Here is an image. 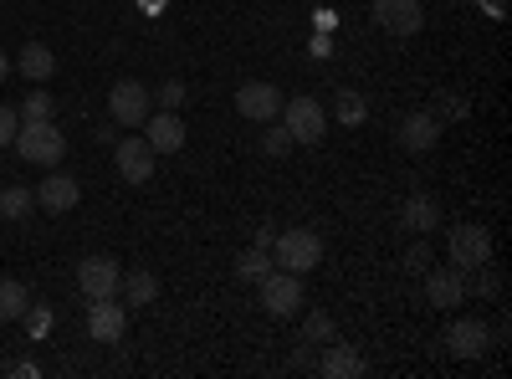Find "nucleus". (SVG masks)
Listing matches in <instances>:
<instances>
[{
  "instance_id": "f257e3e1",
  "label": "nucleus",
  "mask_w": 512,
  "mask_h": 379,
  "mask_svg": "<svg viewBox=\"0 0 512 379\" xmlns=\"http://www.w3.org/2000/svg\"><path fill=\"white\" fill-rule=\"evenodd\" d=\"M11 149H16L26 164H47V170H57L62 154H67V139H62V129H57L52 118H41V123H21L16 139H11Z\"/></svg>"
},
{
  "instance_id": "f03ea898",
  "label": "nucleus",
  "mask_w": 512,
  "mask_h": 379,
  "mask_svg": "<svg viewBox=\"0 0 512 379\" xmlns=\"http://www.w3.org/2000/svg\"><path fill=\"white\" fill-rule=\"evenodd\" d=\"M323 262V241H318V231H308V226H292V231H282V236H272V267H282V272H313Z\"/></svg>"
},
{
  "instance_id": "7ed1b4c3",
  "label": "nucleus",
  "mask_w": 512,
  "mask_h": 379,
  "mask_svg": "<svg viewBox=\"0 0 512 379\" xmlns=\"http://www.w3.org/2000/svg\"><path fill=\"white\" fill-rule=\"evenodd\" d=\"M446 251H451V267L477 272V267H487V262H492V231H487V226H477V221H461V226H451Z\"/></svg>"
},
{
  "instance_id": "20e7f679",
  "label": "nucleus",
  "mask_w": 512,
  "mask_h": 379,
  "mask_svg": "<svg viewBox=\"0 0 512 379\" xmlns=\"http://www.w3.org/2000/svg\"><path fill=\"white\" fill-rule=\"evenodd\" d=\"M282 129L292 134V144H323L328 113L318 98H282Z\"/></svg>"
},
{
  "instance_id": "39448f33",
  "label": "nucleus",
  "mask_w": 512,
  "mask_h": 379,
  "mask_svg": "<svg viewBox=\"0 0 512 379\" xmlns=\"http://www.w3.org/2000/svg\"><path fill=\"white\" fill-rule=\"evenodd\" d=\"M108 113H113V123H123V129H139V123L154 113V98H149L144 82L123 77V82H113V93H108Z\"/></svg>"
},
{
  "instance_id": "423d86ee",
  "label": "nucleus",
  "mask_w": 512,
  "mask_h": 379,
  "mask_svg": "<svg viewBox=\"0 0 512 379\" xmlns=\"http://www.w3.org/2000/svg\"><path fill=\"white\" fill-rule=\"evenodd\" d=\"M256 287H262V308H267L272 318H292L297 308H303V282H297V272H277V267H272Z\"/></svg>"
},
{
  "instance_id": "0eeeda50",
  "label": "nucleus",
  "mask_w": 512,
  "mask_h": 379,
  "mask_svg": "<svg viewBox=\"0 0 512 379\" xmlns=\"http://www.w3.org/2000/svg\"><path fill=\"white\" fill-rule=\"evenodd\" d=\"M374 26L390 36H415L425 26V6L420 0H374Z\"/></svg>"
},
{
  "instance_id": "6e6552de",
  "label": "nucleus",
  "mask_w": 512,
  "mask_h": 379,
  "mask_svg": "<svg viewBox=\"0 0 512 379\" xmlns=\"http://www.w3.org/2000/svg\"><path fill=\"white\" fill-rule=\"evenodd\" d=\"M118 282H123V272H118L113 257H82V267H77V287H82V298H88V303L113 298Z\"/></svg>"
},
{
  "instance_id": "1a4fd4ad",
  "label": "nucleus",
  "mask_w": 512,
  "mask_h": 379,
  "mask_svg": "<svg viewBox=\"0 0 512 379\" xmlns=\"http://www.w3.org/2000/svg\"><path fill=\"white\" fill-rule=\"evenodd\" d=\"M113 164H118V175L128 185H149L154 180V149H149V139H118L113 144Z\"/></svg>"
},
{
  "instance_id": "9d476101",
  "label": "nucleus",
  "mask_w": 512,
  "mask_h": 379,
  "mask_svg": "<svg viewBox=\"0 0 512 379\" xmlns=\"http://www.w3.org/2000/svg\"><path fill=\"white\" fill-rule=\"evenodd\" d=\"M236 113L251 118V123H272L282 113V93L272 88V82H241L236 88Z\"/></svg>"
},
{
  "instance_id": "9b49d317",
  "label": "nucleus",
  "mask_w": 512,
  "mask_h": 379,
  "mask_svg": "<svg viewBox=\"0 0 512 379\" xmlns=\"http://www.w3.org/2000/svg\"><path fill=\"white\" fill-rule=\"evenodd\" d=\"M144 139H149L154 154H180V149H185V123H180V113H175V108L149 113V118H144Z\"/></svg>"
},
{
  "instance_id": "f8f14e48",
  "label": "nucleus",
  "mask_w": 512,
  "mask_h": 379,
  "mask_svg": "<svg viewBox=\"0 0 512 379\" xmlns=\"http://www.w3.org/2000/svg\"><path fill=\"white\" fill-rule=\"evenodd\" d=\"M446 344H451L456 359H482L487 344H492V328H487L482 318H456V323L446 328Z\"/></svg>"
},
{
  "instance_id": "ddd939ff",
  "label": "nucleus",
  "mask_w": 512,
  "mask_h": 379,
  "mask_svg": "<svg viewBox=\"0 0 512 379\" xmlns=\"http://www.w3.org/2000/svg\"><path fill=\"white\" fill-rule=\"evenodd\" d=\"M82 200V185L72 180V175H62V170H52L47 180L36 185V205L41 210H52V216H62V210H72Z\"/></svg>"
},
{
  "instance_id": "4468645a",
  "label": "nucleus",
  "mask_w": 512,
  "mask_h": 379,
  "mask_svg": "<svg viewBox=\"0 0 512 379\" xmlns=\"http://www.w3.org/2000/svg\"><path fill=\"white\" fill-rule=\"evenodd\" d=\"M123 328H128V313H123V303H113V298H98L93 308H88V333L98 344H118L123 339Z\"/></svg>"
},
{
  "instance_id": "2eb2a0df",
  "label": "nucleus",
  "mask_w": 512,
  "mask_h": 379,
  "mask_svg": "<svg viewBox=\"0 0 512 379\" xmlns=\"http://www.w3.org/2000/svg\"><path fill=\"white\" fill-rule=\"evenodd\" d=\"M425 298H431L436 308H451L466 298V277L461 267H425Z\"/></svg>"
},
{
  "instance_id": "dca6fc26",
  "label": "nucleus",
  "mask_w": 512,
  "mask_h": 379,
  "mask_svg": "<svg viewBox=\"0 0 512 379\" xmlns=\"http://www.w3.org/2000/svg\"><path fill=\"white\" fill-rule=\"evenodd\" d=\"M436 139H441V118H436V113H410V118H400V144H405L410 154L436 149Z\"/></svg>"
},
{
  "instance_id": "f3484780",
  "label": "nucleus",
  "mask_w": 512,
  "mask_h": 379,
  "mask_svg": "<svg viewBox=\"0 0 512 379\" xmlns=\"http://www.w3.org/2000/svg\"><path fill=\"white\" fill-rule=\"evenodd\" d=\"M318 369H323L328 379H354V374H364V354H359L354 344H333V339H328V354L318 359Z\"/></svg>"
},
{
  "instance_id": "a211bd4d",
  "label": "nucleus",
  "mask_w": 512,
  "mask_h": 379,
  "mask_svg": "<svg viewBox=\"0 0 512 379\" xmlns=\"http://www.w3.org/2000/svg\"><path fill=\"white\" fill-rule=\"evenodd\" d=\"M400 226H405V231H420V236L436 231V226H441V205H436L431 195H410V200L400 205Z\"/></svg>"
},
{
  "instance_id": "6ab92c4d",
  "label": "nucleus",
  "mask_w": 512,
  "mask_h": 379,
  "mask_svg": "<svg viewBox=\"0 0 512 379\" xmlns=\"http://www.w3.org/2000/svg\"><path fill=\"white\" fill-rule=\"evenodd\" d=\"M26 82H47L52 72H57V57H52V47H41V41H26L21 47V57L11 62Z\"/></svg>"
},
{
  "instance_id": "aec40b11",
  "label": "nucleus",
  "mask_w": 512,
  "mask_h": 379,
  "mask_svg": "<svg viewBox=\"0 0 512 379\" xmlns=\"http://www.w3.org/2000/svg\"><path fill=\"white\" fill-rule=\"evenodd\" d=\"M26 303H31V292L21 287V282H0V323H16L21 313H26Z\"/></svg>"
},
{
  "instance_id": "412c9836",
  "label": "nucleus",
  "mask_w": 512,
  "mask_h": 379,
  "mask_svg": "<svg viewBox=\"0 0 512 379\" xmlns=\"http://www.w3.org/2000/svg\"><path fill=\"white\" fill-rule=\"evenodd\" d=\"M118 287L128 292V303H139V308L159 298V277H154V272H128V277H123Z\"/></svg>"
},
{
  "instance_id": "4be33fe9",
  "label": "nucleus",
  "mask_w": 512,
  "mask_h": 379,
  "mask_svg": "<svg viewBox=\"0 0 512 379\" xmlns=\"http://www.w3.org/2000/svg\"><path fill=\"white\" fill-rule=\"evenodd\" d=\"M267 272H272V251H262V246H251L236 257V277H246V282H262Z\"/></svg>"
},
{
  "instance_id": "5701e85b",
  "label": "nucleus",
  "mask_w": 512,
  "mask_h": 379,
  "mask_svg": "<svg viewBox=\"0 0 512 379\" xmlns=\"http://www.w3.org/2000/svg\"><path fill=\"white\" fill-rule=\"evenodd\" d=\"M31 190L26 185H11V190H0V216H6V221H26L31 216Z\"/></svg>"
},
{
  "instance_id": "b1692460",
  "label": "nucleus",
  "mask_w": 512,
  "mask_h": 379,
  "mask_svg": "<svg viewBox=\"0 0 512 379\" xmlns=\"http://www.w3.org/2000/svg\"><path fill=\"white\" fill-rule=\"evenodd\" d=\"M333 113H338V123H349V129H359V123L369 118V103H364L354 88H344V93H338V103H333Z\"/></svg>"
},
{
  "instance_id": "393cba45",
  "label": "nucleus",
  "mask_w": 512,
  "mask_h": 379,
  "mask_svg": "<svg viewBox=\"0 0 512 379\" xmlns=\"http://www.w3.org/2000/svg\"><path fill=\"white\" fill-rule=\"evenodd\" d=\"M262 154H272V159H287V154H292V134L282 129V123L262 134Z\"/></svg>"
},
{
  "instance_id": "a878e982",
  "label": "nucleus",
  "mask_w": 512,
  "mask_h": 379,
  "mask_svg": "<svg viewBox=\"0 0 512 379\" xmlns=\"http://www.w3.org/2000/svg\"><path fill=\"white\" fill-rule=\"evenodd\" d=\"M41 118H52V98L47 93H31L21 103V123H41Z\"/></svg>"
},
{
  "instance_id": "bb28decb",
  "label": "nucleus",
  "mask_w": 512,
  "mask_h": 379,
  "mask_svg": "<svg viewBox=\"0 0 512 379\" xmlns=\"http://www.w3.org/2000/svg\"><path fill=\"white\" fill-rule=\"evenodd\" d=\"M303 333H308L313 344H328V339H333V318H328V313H308Z\"/></svg>"
},
{
  "instance_id": "cd10ccee",
  "label": "nucleus",
  "mask_w": 512,
  "mask_h": 379,
  "mask_svg": "<svg viewBox=\"0 0 512 379\" xmlns=\"http://www.w3.org/2000/svg\"><path fill=\"white\" fill-rule=\"evenodd\" d=\"M16 129H21V113H11L6 103H0V149H6V144L16 139Z\"/></svg>"
},
{
  "instance_id": "c85d7f7f",
  "label": "nucleus",
  "mask_w": 512,
  "mask_h": 379,
  "mask_svg": "<svg viewBox=\"0 0 512 379\" xmlns=\"http://www.w3.org/2000/svg\"><path fill=\"white\" fill-rule=\"evenodd\" d=\"M482 277H477V292H482V298H497V292H502V282H497V272H492V262L487 267H477Z\"/></svg>"
},
{
  "instance_id": "c756f323",
  "label": "nucleus",
  "mask_w": 512,
  "mask_h": 379,
  "mask_svg": "<svg viewBox=\"0 0 512 379\" xmlns=\"http://www.w3.org/2000/svg\"><path fill=\"white\" fill-rule=\"evenodd\" d=\"M159 103H164V108H180V103H185V82H164Z\"/></svg>"
},
{
  "instance_id": "7c9ffc66",
  "label": "nucleus",
  "mask_w": 512,
  "mask_h": 379,
  "mask_svg": "<svg viewBox=\"0 0 512 379\" xmlns=\"http://www.w3.org/2000/svg\"><path fill=\"white\" fill-rule=\"evenodd\" d=\"M431 262H436V257H431V246H410V257H405V267H410V272H425Z\"/></svg>"
},
{
  "instance_id": "2f4dec72",
  "label": "nucleus",
  "mask_w": 512,
  "mask_h": 379,
  "mask_svg": "<svg viewBox=\"0 0 512 379\" xmlns=\"http://www.w3.org/2000/svg\"><path fill=\"white\" fill-rule=\"evenodd\" d=\"M21 318H26V328H31V333H47V323H52L47 313H31V308H26Z\"/></svg>"
},
{
  "instance_id": "473e14b6",
  "label": "nucleus",
  "mask_w": 512,
  "mask_h": 379,
  "mask_svg": "<svg viewBox=\"0 0 512 379\" xmlns=\"http://www.w3.org/2000/svg\"><path fill=\"white\" fill-rule=\"evenodd\" d=\"M6 77H11V57H6V52H0V82H6Z\"/></svg>"
}]
</instances>
